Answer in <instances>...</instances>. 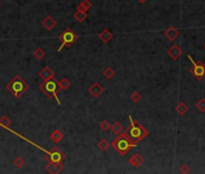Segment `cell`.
<instances>
[{
    "instance_id": "obj_12",
    "label": "cell",
    "mask_w": 205,
    "mask_h": 174,
    "mask_svg": "<svg viewBox=\"0 0 205 174\" xmlns=\"http://www.w3.org/2000/svg\"><path fill=\"white\" fill-rule=\"evenodd\" d=\"M168 53L173 59L176 61V59H179V58L181 57V55H182V50H181V47L179 45H174L168 50Z\"/></svg>"
},
{
    "instance_id": "obj_2",
    "label": "cell",
    "mask_w": 205,
    "mask_h": 174,
    "mask_svg": "<svg viewBox=\"0 0 205 174\" xmlns=\"http://www.w3.org/2000/svg\"><path fill=\"white\" fill-rule=\"evenodd\" d=\"M6 90L12 93L13 97L18 98L22 94H24L28 91V83L24 79H22L19 75H16L7 85H6Z\"/></svg>"
},
{
    "instance_id": "obj_24",
    "label": "cell",
    "mask_w": 205,
    "mask_h": 174,
    "mask_svg": "<svg viewBox=\"0 0 205 174\" xmlns=\"http://www.w3.org/2000/svg\"><path fill=\"white\" fill-rule=\"evenodd\" d=\"M104 76H105V79H107V80H110L113 77V75H115V72H113V69L110 68V67H107V68H105L104 69Z\"/></svg>"
},
{
    "instance_id": "obj_28",
    "label": "cell",
    "mask_w": 205,
    "mask_h": 174,
    "mask_svg": "<svg viewBox=\"0 0 205 174\" xmlns=\"http://www.w3.org/2000/svg\"><path fill=\"white\" fill-rule=\"evenodd\" d=\"M110 127H111V125L109 123L107 120H102V122H100V128H102L104 132H107V131L110 129Z\"/></svg>"
},
{
    "instance_id": "obj_31",
    "label": "cell",
    "mask_w": 205,
    "mask_h": 174,
    "mask_svg": "<svg viewBox=\"0 0 205 174\" xmlns=\"http://www.w3.org/2000/svg\"><path fill=\"white\" fill-rule=\"evenodd\" d=\"M138 1H139L140 4H145V2L147 1V0H138Z\"/></svg>"
},
{
    "instance_id": "obj_6",
    "label": "cell",
    "mask_w": 205,
    "mask_h": 174,
    "mask_svg": "<svg viewBox=\"0 0 205 174\" xmlns=\"http://www.w3.org/2000/svg\"><path fill=\"white\" fill-rule=\"evenodd\" d=\"M187 58H188V61L193 64V68H192L191 73L193 74L196 77H198V79H202L203 76H205V65L202 64V63H197V62H194V59H193L189 55L187 56Z\"/></svg>"
},
{
    "instance_id": "obj_11",
    "label": "cell",
    "mask_w": 205,
    "mask_h": 174,
    "mask_svg": "<svg viewBox=\"0 0 205 174\" xmlns=\"http://www.w3.org/2000/svg\"><path fill=\"white\" fill-rule=\"evenodd\" d=\"M39 76H40L44 81H46V80H50V79H55V73H53V70H52L51 68L45 67V68L39 73Z\"/></svg>"
},
{
    "instance_id": "obj_29",
    "label": "cell",
    "mask_w": 205,
    "mask_h": 174,
    "mask_svg": "<svg viewBox=\"0 0 205 174\" xmlns=\"http://www.w3.org/2000/svg\"><path fill=\"white\" fill-rule=\"evenodd\" d=\"M197 108L200 112H204L205 111V99H200V101L197 102Z\"/></svg>"
},
{
    "instance_id": "obj_27",
    "label": "cell",
    "mask_w": 205,
    "mask_h": 174,
    "mask_svg": "<svg viewBox=\"0 0 205 174\" xmlns=\"http://www.w3.org/2000/svg\"><path fill=\"white\" fill-rule=\"evenodd\" d=\"M141 94H140L139 92H133L131 93V99L133 103H139L140 101H141Z\"/></svg>"
},
{
    "instance_id": "obj_4",
    "label": "cell",
    "mask_w": 205,
    "mask_h": 174,
    "mask_svg": "<svg viewBox=\"0 0 205 174\" xmlns=\"http://www.w3.org/2000/svg\"><path fill=\"white\" fill-rule=\"evenodd\" d=\"M39 90L45 92L47 96H52L57 101V103L60 105V101H59V98L57 96V93L59 91V87H58V81L56 79H50V80H46L42 83H40L39 85Z\"/></svg>"
},
{
    "instance_id": "obj_1",
    "label": "cell",
    "mask_w": 205,
    "mask_h": 174,
    "mask_svg": "<svg viewBox=\"0 0 205 174\" xmlns=\"http://www.w3.org/2000/svg\"><path fill=\"white\" fill-rule=\"evenodd\" d=\"M111 147L115 149L116 152H118L121 156H124L128 154V151H129L131 149L136 147V142L133 140V139L128 136L127 132H126V133L122 132L120 134H117V137L111 142Z\"/></svg>"
},
{
    "instance_id": "obj_18",
    "label": "cell",
    "mask_w": 205,
    "mask_h": 174,
    "mask_svg": "<svg viewBox=\"0 0 205 174\" xmlns=\"http://www.w3.org/2000/svg\"><path fill=\"white\" fill-rule=\"evenodd\" d=\"M74 18L77 21V22H84L86 18H87V12H83V11H79L76 10V12L74 13Z\"/></svg>"
},
{
    "instance_id": "obj_3",
    "label": "cell",
    "mask_w": 205,
    "mask_h": 174,
    "mask_svg": "<svg viewBox=\"0 0 205 174\" xmlns=\"http://www.w3.org/2000/svg\"><path fill=\"white\" fill-rule=\"evenodd\" d=\"M128 119H129V122H131V126L127 129L128 136H129L133 140H135V142L144 140L145 138L147 137V134H149L147 129L145 128L144 126H141L140 123L135 122V121L133 120V117H131V115H128Z\"/></svg>"
},
{
    "instance_id": "obj_10",
    "label": "cell",
    "mask_w": 205,
    "mask_h": 174,
    "mask_svg": "<svg viewBox=\"0 0 205 174\" xmlns=\"http://www.w3.org/2000/svg\"><path fill=\"white\" fill-rule=\"evenodd\" d=\"M128 163L133 166V167H139V166L144 163V157L140 154H134V155L128 158Z\"/></svg>"
},
{
    "instance_id": "obj_9",
    "label": "cell",
    "mask_w": 205,
    "mask_h": 174,
    "mask_svg": "<svg viewBox=\"0 0 205 174\" xmlns=\"http://www.w3.org/2000/svg\"><path fill=\"white\" fill-rule=\"evenodd\" d=\"M88 92H89V94H91L92 97H94V98H98L100 94L104 93V88H102V85H99L98 82H95V83H93L89 88H88Z\"/></svg>"
},
{
    "instance_id": "obj_17",
    "label": "cell",
    "mask_w": 205,
    "mask_h": 174,
    "mask_svg": "<svg viewBox=\"0 0 205 174\" xmlns=\"http://www.w3.org/2000/svg\"><path fill=\"white\" fill-rule=\"evenodd\" d=\"M92 7V2L89 1V0H83L79 6H77V9L79 11H83V12H87V11H89V9Z\"/></svg>"
},
{
    "instance_id": "obj_26",
    "label": "cell",
    "mask_w": 205,
    "mask_h": 174,
    "mask_svg": "<svg viewBox=\"0 0 205 174\" xmlns=\"http://www.w3.org/2000/svg\"><path fill=\"white\" fill-rule=\"evenodd\" d=\"M24 163H26V162H24V160H23L21 156L16 157V158H15V161L12 162V165L15 166V167H17V168H22V167L24 166Z\"/></svg>"
},
{
    "instance_id": "obj_32",
    "label": "cell",
    "mask_w": 205,
    "mask_h": 174,
    "mask_svg": "<svg viewBox=\"0 0 205 174\" xmlns=\"http://www.w3.org/2000/svg\"><path fill=\"white\" fill-rule=\"evenodd\" d=\"M204 48H205V45H204Z\"/></svg>"
},
{
    "instance_id": "obj_7",
    "label": "cell",
    "mask_w": 205,
    "mask_h": 174,
    "mask_svg": "<svg viewBox=\"0 0 205 174\" xmlns=\"http://www.w3.org/2000/svg\"><path fill=\"white\" fill-rule=\"evenodd\" d=\"M46 158L48 161H53V162H62L64 160V154L62 151H59L58 147H55L52 151L47 152Z\"/></svg>"
},
{
    "instance_id": "obj_15",
    "label": "cell",
    "mask_w": 205,
    "mask_h": 174,
    "mask_svg": "<svg viewBox=\"0 0 205 174\" xmlns=\"http://www.w3.org/2000/svg\"><path fill=\"white\" fill-rule=\"evenodd\" d=\"M164 34H165L167 39H169V40L173 41V40H175V39L179 37V30L174 27H169L168 29L164 32Z\"/></svg>"
},
{
    "instance_id": "obj_13",
    "label": "cell",
    "mask_w": 205,
    "mask_h": 174,
    "mask_svg": "<svg viewBox=\"0 0 205 174\" xmlns=\"http://www.w3.org/2000/svg\"><path fill=\"white\" fill-rule=\"evenodd\" d=\"M42 26H44V28L47 29V30H52V29L57 26V21L53 18L52 16H47V17H45L44 21H42Z\"/></svg>"
},
{
    "instance_id": "obj_21",
    "label": "cell",
    "mask_w": 205,
    "mask_h": 174,
    "mask_svg": "<svg viewBox=\"0 0 205 174\" xmlns=\"http://www.w3.org/2000/svg\"><path fill=\"white\" fill-rule=\"evenodd\" d=\"M110 129H111L115 134H120V133L123 132V126H122L120 122H115L113 125H111Z\"/></svg>"
},
{
    "instance_id": "obj_20",
    "label": "cell",
    "mask_w": 205,
    "mask_h": 174,
    "mask_svg": "<svg viewBox=\"0 0 205 174\" xmlns=\"http://www.w3.org/2000/svg\"><path fill=\"white\" fill-rule=\"evenodd\" d=\"M187 110H188V108L186 107V104L185 103H182V102H180L179 104H177V107H176V111H177V114L179 115H185L187 112Z\"/></svg>"
},
{
    "instance_id": "obj_22",
    "label": "cell",
    "mask_w": 205,
    "mask_h": 174,
    "mask_svg": "<svg viewBox=\"0 0 205 174\" xmlns=\"http://www.w3.org/2000/svg\"><path fill=\"white\" fill-rule=\"evenodd\" d=\"M45 50L44 48H41V47H37L36 50L34 51V53H33V56L36 58V59H42L44 57H45Z\"/></svg>"
},
{
    "instance_id": "obj_16",
    "label": "cell",
    "mask_w": 205,
    "mask_h": 174,
    "mask_svg": "<svg viewBox=\"0 0 205 174\" xmlns=\"http://www.w3.org/2000/svg\"><path fill=\"white\" fill-rule=\"evenodd\" d=\"M63 137H64V134H63V132H60L59 129H55V131L51 133V136H50L51 140L55 142V143H59V142L63 139Z\"/></svg>"
},
{
    "instance_id": "obj_5",
    "label": "cell",
    "mask_w": 205,
    "mask_h": 174,
    "mask_svg": "<svg viewBox=\"0 0 205 174\" xmlns=\"http://www.w3.org/2000/svg\"><path fill=\"white\" fill-rule=\"evenodd\" d=\"M59 40H60V46L58 47V50H57V52H60L62 50H63V47L64 46H70L75 44V41L77 40V35H76V33L73 32L71 29H65L60 35H59Z\"/></svg>"
},
{
    "instance_id": "obj_23",
    "label": "cell",
    "mask_w": 205,
    "mask_h": 174,
    "mask_svg": "<svg viewBox=\"0 0 205 174\" xmlns=\"http://www.w3.org/2000/svg\"><path fill=\"white\" fill-rule=\"evenodd\" d=\"M97 147H99L102 151H106V150L109 149V147H110V144H109V142H107L106 139H102V140L97 144Z\"/></svg>"
},
{
    "instance_id": "obj_14",
    "label": "cell",
    "mask_w": 205,
    "mask_h": 174,
    "mask_svg": "<svg viewBox=\"0 0 205 174\" xmlns=\"http://www.w3.org/2000/svg\"><path fill=\"white\" fill-rule=\"evenodd\" d=\"M112 37H113V34H112L109 29H104L102 33H99V34H98L99 40H102L104 44H107V42H109V41L112 39Z\"/></svg>"
},
{
    "instance_id": "obj_8",
    "label": "cell",
    "mask_w": 205,
    "mask_h": 174,
    "mask_svg": "<svg viewBox=\"0 0 205 174\" xmlns=\"http://www.w3.org/2000/svg\"><path fill=\"white\" fill-rule=\"evenodd\" d=\"M46 171L48 173H60L63 171V165H62V162L48 161V165L46 166Z\"/></svg>"
},
{
    "instance_id": "obj_25",
    "label": "cell",
    "mask_w": 205,
    "mask_h": 174,
    "mask_svg": "<svg viewBox=\"0 0 205 174\" xmlns=\"http://www.w3.org/2000/svg\"><path fill=\"white\" fill-rule=\"evenodd\" d=\"M11 125V120L7 116H2L0 119V126L4 127V128H9V126Z\"/></svg>"
},
{
    "instance_id": "obj_30",
    "label": "cell",
    "mask_w": 205,
    "mask_h": 174,
    "mask_svg": "<svg viewBox=\"0 0 205 174\" xmlns=\"http://www.w3.org/2000/svg\"><path fill=\"white\" fill-rule=\"evenodd\" d=\"M188 171H189V168H188V166L187 165H182L181 166V168H180V172H181V173H188Z\"/></svg>"
},
{
    "instance_id": "obj_19",
    "label": "cell",
    "mask_w": 205,
    "mask_h": 174,
    "mask_svg": "<svg viewBox=\"0 0 205 174\" xmlns=\"http://www.w3.org/2000/svg\"><path fill=\"white\" fill-rule=\"evenodd\" d=\"M70 81L68 80V79H60L59 81H58V87H59V90H63V91H65V90H68L69 87H70Z\"/></svg>"
}]
</instances>
